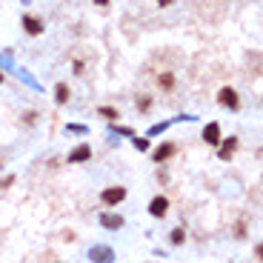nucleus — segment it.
I'll list each match as a JSON object with an SVG mask.
<instances>
[{"instance_id": "nucleus-1", "label": "nucleus", "mask_w": 263, "mask_h": 263, "mask_svg": "<svg viewBox=\"0 0 263 263\" xmlns=\"http://www.w3.org/2000/svg\"><path fill=\"white\" fill-rule=\"evenodd\" d=\"M218 103L223 106V109H229V112H237V109H240V95H237L232 86H223L218 92Z\"/></svg>"}, {"instance_id": "nucleus-2", "label": "nucleus", "mask_w": 263, "mask_h": 263, "mask_svg": "<svg viewBox=\"0 0 263 263\" xmlns=\"http://www.w3.org/2000/svg\"><path fill=\"white\" fill-rule=\"evenodd\" d=\"M126 186H109V189H103L100 192V203L103 206H117V203H123L126 201Z\"/></svg>"}, {"instance_id": "nucleus-3", "label": "nucleus", "mask_w": 263, "mask_h": 263, "mask_svg": "<svg viewBox=\"0 0 263 263\" xmlns=\"http://www.w3.org/2000/svg\"><path fill=\"white\" fill-rule=\"evenodd\" d=\"M23 29H26L29 37H40L43 35V20L37 18V15H23Z\"/></svg>"}, {"instance_id": "nucleus-4", "label": "nucleus", "mask_w": 263, "mask_h": 263, "mask_svg": "<svg viewBox=\"0 0 263 263\" xmlns=\"http://www.w3.org/2000/svg\"><path fill=\"white\" fill-rule=\"evenodd\" d=\"M218 158L220 160H229L232 155H235V149H237V138L235 135H229V138H220V143H218Z\"/></svg>"}, {"instance_id": "nucleus-5", "label": "nucleus", "mask_w": 263, "mask_h": 263, "mask_svg": "<svg viewBox=\"0 0 263 263\" xmlns=\"http://www.w3.org/2000/svg\"><path fill=\"white\" fill-rule=\"evenodd\" d=\"M166 212H169V198H163V194L152 198V203H149V215H152V218H166Z\"/></svg>"}, {"instance_id": "nucleus-6", "label": "nucleus", "mask_w": 263, "mask_h": 263, "mask_svg": "<svg viewBox=\"0 0 263 263\" xmlns=\"http://www.w3.org/2000/svg\"><path fill=\"white\" fill-rule=\"evenodd\" d=\"M86 160H92V146L89 143H80L69 152V163H86Z\"/></svg>"}, {"instance_id": "nucleus-7", "label": "nucleus", "mask_w": 263, "mask_h": 263, "mask_svg": "<svg viewBox=\"0 0 263 263\" xmlns=\"http://www.w3.org/2000/svg\"><path fill=\"white\" fill-rule=\"evenodd\" d=\"M175 152H177L175 143H160L158 149L152 152V160H155V163H163V160H169L172 155H175Z\"/></svg>"}, {"instance_id": "nucleus-8", "label": "nucleus", "mask_w": 263, "mask_h": 263, "mask_svg": "<svg viewBox=\"0 0 263 263\" xmlns=\"http://www.w3.org/2000/svg\"><path fill=\"white\" fill-rule=\"evenodd\" d=\"M203 141L209 143V146H218V143H220V123H206V129H203Z\"/></svg>"}, {"instance_id": "nucleus-9", "label": "nucleus", "mask_w": 263, "mask_h": 263, "mask_svg": "<svg viewBox=\"0 0 263 263\" xmlns=\"http://www.w3.org/2000/svg\"><path fill=\"white\" fill-rule=\"evenodd\" d=\"M100 226L103 229H120L123 226V215H117V212H103V215H100Z\"/></svg>"}, {"instance_id": "nucleus-10", "label": "nucleus", "mask_w": 263, "mask_h": 263, "mask_svg": "<svg viewBox=\"0 0 263 263\" xmlns=\"http://www.w3.org/2000/svg\"><path fill=\"white\" fill-rule=\"evenodd\" d=\"M69 97H72L69 86H66V83H57V89H54V100H57V106H66L69 103Z\"/></svg>"}, {"instance_id": "nucleus-11", "label": "nucleus", "mask_w": 263, "mask_h": 263, "mask_svg": "<svg viewBox=\"0 0 263 263\" xmlns=\"http://www.w3.org/2000/svg\"><path fill=\"white\" fill-rule=\"evenodd\" d=\"M158 86L163 89V92H172V89H175V75H172V72H163L158 78Z\"/></svg>"}, {"instance_id": "nucleus-12", "label": "nucleus", "mask_w": 263, "mask_h": 263, "mask_svg": "<svg viewBox=\"0 0 263 263\" xmlns=\"http://www.w3.org/2000/svg\"><path fill=\"white\" fill-rule=\"evenodd\" d=\"M183 240H186V229H183V226L172 229V235H169V243H172V246H183Z\"/></svg>"}, {"instance_id": "nucleus-13", "label": "nucleus", "mask_w": 263, "mask_h": 263, "mask_svg": "<svg viewBox=\"0 0 263 263\" xmlns=\"http://www.w3.org/2000/svg\"><path fill=\"white\" fill-rule=\"evenodd\" d=\"M97 112L103 114V117H109V120H117V109H112V106H100Z\"/></svg>"}, {"instance_id": "nucleus-14", "label": "nucleus", "mask_w": 263, "mask_h": 263, "mask_svg": "<svg viewBox=\"0 0 263 263\" xmlns=\"http://www.w3.org/2000/svg\"><path fill=\"white\" fill-rule=\"evenodd\" d=\"M132 141H135V146H138L141 152H149V141H146V138H138V135H132Z\"/></svg>"}, {"instance_id": "nucleus-15", "label": "nucleus", "mask_w": 263, "mask_h": 263, "mask_svg": "<svg viewBox=\"0 0 263 263\" xmlns=\"http://www.w3.org/2000/svg\"><path fill=\"white\" fill-rule=\"evenodd\" d=\"M166 129H169V120L166 123H155V126L149 129V138H155V135H160V132H166Z\"/></svg>"}, {"instance_id": "nucleus-16", "label": "nucleus", "mask_w": 263, "mask_h": 263, "mask_svg": "<svg viewBox=\"0 0 263 263\" xmlns=\"http://www.w3.org/2000/svg\"><path fill=\"white\" fill-rule=\"evenodd\" d=\"M66 129H69V132H75V135H83V132H86V126H83V123H69Z\"/></svg>"}, {"instance_id": "nucleus-17", "label": "nucleus", "mask_w": 263, "mask_h": 263, "mask_svg": "<svg viewBox=\"0 0 263 263\" xmlns=\"http://www.w3.org/2000/svg\"><path fill=\"white\" fill-rule=\"evenodd\" d=\"M149 109H152V97L143 95V97H141V112H149Z\"/></svg>"}, {"instance_id": "nucleus-18", "label": "nucleus", "mask_w": 263, "mask_h": 263, "mask_svg": "<svg viewBox=\"0 0 263 263\" xmlns=\"http://www.w3.org/2000/svg\"><path fill=\"white\" fill-rule=\"evenodd\" d=\"M92 257H112V252H109V249H95Z\"/></svg>"}, {"instance_id": "nucleus-19", "label": "nucleus", "mask_w": 263, "mask_h": 263, "mask_svg": "<svg viewBox=\"0 0 263 263\" xmlns=\"http://www.w3.org/2000/svg\"><path fill=\"white\" fill-rule=\"evenodd\" d=\"M235 235H237V237L246 235V226H243V223H237V226H235Z\"/></svg>"}, {"instance_id": "nucleus-20", "label": "nucleus", "mask_w": 263, "mask_h": 263, "mask_svg": "<svg viewBox=\"0 0 263 263\" xmlns=\"http://www.w3.org/2000/svg\"><path fill=\"white\" fill-rule=\"evenodd\" d=\"M172 3H175V0H158V6H163V9H166V6H172Z\"/></svg>"}, {"instance_id": "nucleus-21", "label": "nucleus", "mask_w": 263, "mask_h": 263, "mask_svg": "<svg viewBox=\"0 0 263 263\" xmlns=\"http://www.w3.org/2000/svg\"><path fill=\"white\" fill-rule=\"evenodd\" d=\"M92 3H95V6H109L112 0H92Z\"/></svg>"}, {"instance_id": "nucleus-22", "label": "nucleus", "mask_w": 263, "mask_h": 263, "mask_svg": "<svg viewBox=\"0 0 263 263\" xmlns=\"http://www.w3.org/2000/svg\"><path fill=\"white\" fill-rule=\"evenodd\" d=\"M254 254H257V257H260V260H263V243L257 246V249H254Z\"/></svg>"}, {"instance_id": "nucleus-23", "label": "nucleus", "mask_w": 263, "mask_h": 263, "mask_svg": "<svg viewBox=\"0 0 263 263\" xmlns=\"http://www.w3.org/2000/svg\"><path fill=\"white\" fill-rule=\"evenodd\" d=\"M0 83H3V72H0Z\"/></svg>"}]
</instances>
